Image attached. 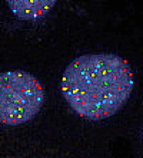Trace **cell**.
<instances>
[{"mask_svg": "<svg viewBox=\"0 0 143 158\" xmlns=\"http://www.w3.org/2000/svg\"><path fill=\"white\" fill-rule=\"evenodd\" d=\"M133 86L135 76L126 59L114 53H89L67 65L60 92L76 115L103 121L126 105Z\"/></svg>", "mask_w": 143, "mask_h": 158, "instance_id": "6da1fadb", "label": "cell"}, {"mask_svg": "<svg viewBox=\"0 0 143 158\" xmlns=\"http://www.w3.org/2000/svg\"><path fill=\"white\" fill-rule=\"evenodd\" d=\"M13 15L22 20H37L54 7V0H9L6 2Z\"/></svg>", "mask_w": 143, "mask_h": 158, "instance_id": "3957f363", "label": "cell"}, {"mask_svg": "<svg viewBox=\"0 0 143 158\" xmlns=\"http://www.w3.org/2000/svg\"><path fill=\"white\" fill-rule=\"evenodd\" d=\"M45 104L40 81L26 71L0 73V124L16 127L32 121Z\"/></svg>", "mask_w": 143, "mask_h": 158, "instance_id": "7a4b0ae2", "label": "cell"}]
</instances>
